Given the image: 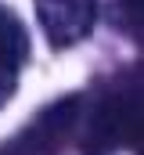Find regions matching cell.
<instances>
[{
	"instance_id": "3",
	"label": "cell",
	"mask_w": 144,
	"mask_h": 155,
	"mask_svg": "<svg viewBox=\"0 0 144 155\" xmlns=\"http://www.w3.org/2000/svg\"><path fill=\"white\" fill-rule=\"evenodd\" d=\"M25 29L22 22L0 4V69L4 72H18L22 61H25Z\"/></svg>"
},
{
	"instance_id": "1",
	"label": "cell",
	"mask_w": 144,
	"mask_h": 155,
	"mask_svg": "<svg viewBox=\"0 0 144 155\" xmlns=\"http://www.w3.org/2000/svg\"><path fill=\"white\" fill-rule=\"evenodd\" d=\"M36 18L54 47H72L94 25V0H36Z\"/></svg>"
},
{
	"instance_id": "2",
	"label": "cell",
	"mask_w": 144,
	"mask_h": 155,
	"mask_svg": "<svg viewBox=\"0 0 144 155\" xmlns=\"http://www.w3.org/2000/svg\"><path fill=\"white\" fill-rule=\"evenodd\" d=\"M133 130H137V105H130V101H108V105H101V112L94 119V126H90L87 152L90 155L108 152L123 137H130Z\"/></svg>"
},
{
	"instance_id": "4",
	"label": "cell",
	"mask_w": 144,
	"mask_h": 155,
	"mask_svg": "<svg viewBox=\"0 0 144 155\" xmlns=\"http://www.w3.org/2000/svg\"><path fill=\"white\" fill-rule=\"evenodd\" d=\"M15 83H18V72H4V69H0V105H4L7 97H11Z\"/></svg>"
}]
</instances>
